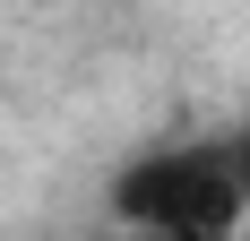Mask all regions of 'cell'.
I'll return each instance as SVG.
<instances>
[{
    "label": "cell",
    "mask_w": 250,
    "mask_h": 241,
    "mask_svg": "<svg viewBox=\"0 0 250 241\" xmlns=\"http://www.w3.org/2000/svg\"><path fill=\"white\" fill-rule=\"evenodd\" d=\"M233 155H242V198H250V120H233ZM242 233H250V216H242Z\"/></svg>",
    "instance_id": "cell-2"
},
{
    "label": "cell",
    "mask_w": 250,
    "mask_h": 241,
    "mask_svg": "<svg viewBox=\"0 0 250 241\" xmlns=\"http://www.w3.org/2000/svg\"><path fill=\"white\" fill-rule=\"evenodd\" d=\"M112 216H121L129 233H207V241H233L242 216H250L233 129L225 138H173V146H147L138 164H121L112 172Z\"/></svg>",
    "instance_id": "cell-1"
}]
</instances>
